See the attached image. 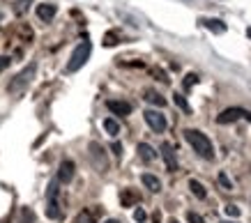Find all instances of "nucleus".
Segmentation results:
<instances>
[{"label": "nucleus", "mask_w": 251, "mask_h": 223, "mask_svg": "<svg viewBox=\"0 0 251 223\" xmlns=\"http://www.w3.org/2000/svg\"><path fill=\"white\" fill-rule=\"evenodd\" d=\"M184 140L194 147V152L203 159H214V147H212V140L207 138L203 131L198 129H187L184 131Z\"/></svg>", "instance_id": "obj_1"}, {"label": "nucleus", "mask_w": 251, "mask_h": 223, "mask_svg": "<svg viewBox=\"0 0 251 223\" xmlns=\"http://www.w3.org/2000/svg\"><path fill=\"white\" fill-rule=\"evenodd\" d=\"M35 71H37V62H30L28 67L23 71H19L12 81H9V88H7V92L9 94H19V92H23L28 85L32 83V78H35Z\"/></svg>", "instance_id": "obj_2"}, {"label": "nucleus", "mask_w": 251, "mask_h": 223, "mask_svg": "<svg viewBox=\"0 0 251 223\" xmlns=\"http://www.w3.org/2000/svg\"><path fill=\"white\" fill-rule=\"evenodd\" d=\"M90 53H92V44L88 42V39H85V42H81V44L74 48V53H72V58H69V62H67V74H74V71L81 69L85 62H88Z\"/></svg>", "instance_id": "obj_3"}, {"label": "nucleus", "mask_w": 251, "mask_h": 223, "mask_svg": "<svg viewBox=\"0 0 251 223\" xmlns=\"http://www.w3.org/2000/svg\"><path fill=\"white\" fill-rule=\"evenodd\" d=\"M58 179H51V184H49V189H46V216L49 219H60V205H58V193H60V189H58Z\"/></svg>", "instance_id": "obj_4"}, {"label": "nucleus", "mask_w": 251, "mask_h": 223, "mask_svg": "<svg viewBox=\"0 0 251 223\" xmlns=\"http://www.w3.org/2000/svg\"><path fill=\"white\" fill-rule=\"evenodd\" d=\"M145 122H148V127L154 131V134H164L166 131V117L161 115L159 111H154V108H148L143 113Z\"/></svg>", "instance_id": "obj_5"}, {"label": "nucleus", "mask_w": 251, "mask_h": 223, "mask_svg": "<svg viewBox=\"0 0 251 223\" xmlns=\"http://www.w3.org/2000/svg\"><path fill=\"white\" fill-rule=\"evenodd\" d=\"M90 156L101 173L108 168V159H106V154H104V147L99 145V143H90Z\"/></svg>", "instance_id": "obj_6"}, {"label": "nucleus", "mask_w": 251, "mask_h": 223, "mask_svg": "<svg viewBox=\"0 0 251 223\" xmlns=\"http://www.w3.org/2000/svg\"><path fill=\"white\" fill-rule=\"evenodd\" d=\"M161 156L166 161L168 173H175L177 170V159H175V147L171 143H161Z\"/></svg>", "instance_id": "obj_7"}, {"label": "nucleus", "mask_w": 251, "mask_h": 223, "mask_svg": "<svg viewBox=\"0 0 251 223\" xmlns=\"http://www.w3.org/2000/svg\"><path fill=\"white\" fill-rule=\"evenodd\" d=\"M106 106H108V111L113 113V115H129L131 113V104L129 101H120V99H108L106 101Z\"/></svg>", "instance_id": "obj_8"}, {"label": "nucleus", "mask_w": 251, "mask_h": 223, "mask_svg": "<svg viewBox=\"0 0 251 223\" xmlns=\"http://www.w3.org/2000/svg\"><path fill=\"white\" fill-rule=\"evenodd\" d=\"M244 115H247V111H242V108H226V111L217 117V122L228 124V122H235V120H240V117H244Z\"/></svg>", "instance_id": "obj_9"}, {"label": "nucleus", "mask_w": 251, "mask_h": 223, "mask_svg": "<svg viewBox=\"0 0 251 223\" xmlns=\"http://www.w3.org/2000/svg\"><path fill=\"white\" fill-rule=\"evenodd\" d=\"M72 179H74V163H72V161H62L60 168H58V182L69 184Z\"/></svg>", "instance_id": "obj_10"}, {"label": "nucleus", "mask_w": 251, "mask_h": 223, "mask_svg": "<svg viewBox=\"0 0 251 223\" xmlns=\"http://www.w3.org/2000/svg\"><path fill=\"white\" fill-rule=\"evenodd\" d=\"M201 23L205 25L210 32H214V35H224L226 32V23L221 19H201Z\"/></svg>", "instance_id": "obj_11"}, {"label": "nucleus", "mask_w": 251, "mask_h": 223, "mask_svg": "<svg viewBox=\"0 0 251 223\" xmlns=\"http://www.w3.org/2000/svg\"><path fill=\"white\" fill-rule=\"evenodd\" d=\"M55 12H58V7L55 5H49V2H44V5H37V16L42 19V21H53V16H55Z\"/></svg>", "instance_id": "obj_12"}, {"label": "nucleus", "mask_w": 251, "mask_h": 223, "mask_svg": "<svg viewBox=\"0 0 251 223\" xmlns=\"http://www.w3.org/2000/svg\"><path fill=\"white\" fill-rule=\"evenodd\" d=\"M141 182H143L145 189H150L152 193H159L161 191V182L154 175H150V173H143V175H141Z\"/></svg>", "instance_id": "obj_13"}, {"label": "nucleus", "mask_w": 251, "mask_h": 223, "mask_svg": "<svg viewBox=\"0 0 251 223\" xmlns=\"http://www.w3.org/2000/svg\"><path fill=\"white\" fill-rule=\"evenodd\" d=\"M138 156H141L145 163H150V161L157 159V152L152 150V145H148V143H138Z\"/></svg>", "instance_id": "obj_14"}, {"label": "nucleus", "mask_w": 251, "mask_h": 223, "mask_svg": "<svg viewBox=\"0 0 251 223\" xmlns=\"http://www.w3.org/2000/svg\"><path fill=\"white\" fill-rule=\"evenodd\" d=\"M145 101L154 104L157 108H164V106H166V99H164L159 92H154V90H148V92H145Z\"/></svg>", "instance_id": "obj_15"}, {"label": "nucleus", "mask_w": 251, "mask_h": 223, "mask_svg": "<svg viewBox=\"0 0 251 223\" xmlns=\"http://www.w3.org/2000/svg\"><path fill=\"white\" fill-rule=\"evenodd\" d=\"M189 189H191V193H194L196 198H201V200H205V198H207L205 186L201 184V182H196V179H189Z\"/></svg>", "instance_id": "obj_16"}, {"label": "nucleus", "mask_w": 251, "mask_h": 223, "mask_svg": "<svg viewBox=\"0 0 251 223\" xmlns=\"http://www.w3.org/2000/svg\"><path fill=\"white\" fill-rule=\"evenodd\" d=\"M104 129H106V134L111 138H115V136L120 134V124L115 122L113 117H106V120H104Z\"/></svg>", "instance_id": "obj_17"}, {"label": "nucleus", "mask_w": 251, "mask_h": 223, "mask_svg": "<svg viewBox=\"0 0 251 223\" xmlns=\"http://www.w3.org/2000/svg\"><path fill=\"white\" fill-rule=\"evenodd\" d=\"M173 101H175V106H177V108H182V113H187V115L191 113V106H189V101L184 99V94L175 92V94H173Z\"/></svg>", "instance_id": "obj_18"}, {"label": "nucleus", "mask_w": 251, "mask_h": 223, "mask_svg": "<svg viewBox=\"0 0 251 223\" xmlns=\"http://www.w3.org/2000/svg\"><path fill=\"white\" fill-rule=\"evenodd\" d=\"M74 223H95V216H92L90 209H83V212H78Z\"/></svg>", "instance_id": "obj_19"}, {"label": "nucleus", "mask_w": 251, "mask_h": 223, "mask_svg": "<svg viewBox=\"0 0 251 223\" xmlns=\"http://www.w3.org/2000/svg\"><path fill=\"white\" fill-rule=\"evenodd\" d=\"M35 221V214H32V209L23 207L21 209V219H19V223H32Z\"/></svg>", "instance_id": "obj_20"}, {"label": "nucleus", "mask_w": 251, "mask_h": 223, "mask_svg": "<svg viewBox=\"0 0 251 223\" xmlns=\"http://www.w3.org/2000/svg\"><path fill=\"white\" fill-rule=\"evenodd\" d=\"M120 200H122V205H125V207H129L131 202H134V200H136V196H134V193H131V191H122Z\"/></svg>", "instance_id": "obj_21"}, {"label": "nucleus", "mask_w": 251, "mask_h": 223, "mask_svg": "<svg viewBox=\"0 0 251 223\" xmlns=\"http://www.w3.org/2000/svg\"><path fill=\"white\" fill-rule=\"evenodd\" d=\"M219 184L224 186V189H228V191L233 189V182L228 179V175H226V173H219Z\"/></svg>", "instance_id": "obj_22"}, {"label": "nucleus", "mask_w": 251, "mask_h": 223, "mask_svg": "<svg viewBox=\"0 0 251 223\" xmlns=\"http://www.w3.org/2000/svg\"><path fill=\"white\" fill-rule=\"evenodd\" d=\"M196 83H198L196 74H187V76H184V90H189L191 85H196Z\"/></svg>", "instance_id": "obj_23"}, {"label": "nucleus", "mask_w": 251, "mask_h": 223, "mask_svg": "<svg viewBox=\"0 0 251 223\" xmlns=\"http://www.w3.org/2000/svg\"><path fill=\"white\" fill-rule=\"evenodd\" d=\"M187 221L189 223H205L203 221V216L196 214V212H187Z\"/></svg>", "instance_id": "obj_24"}, {"label": "nucleus", "mask_w": 251, "mask_h": 223, "mask_svg": "<svg viewBox=\"0 0 251 223\" xmlns=\"http://www.w3.org/2000/svg\"><path fill=\"white\" fill-rule=\"evenodd\" d=\"M226 214L237 219V216H240V207H237V205H226Z\"/></svg>", "instance_id": "obj_25"}, {"label": "nucleus", "mask_w": 251, "mask_h": 223, "mask_svg": "<svg viewBox=\"0 0 251 223\" xmlns=\"http://www.w3.org/2000/svg\"><path fill=\"white\" fill-rule=\"evenodd\" d=\"M145 219H148V214H145V209H141V207H138L136 212H134V221H138V223H141V221H145Z\"/></svg>", "instance_id": "obj_26"}, {"label": "nucleus", "mask_w": 251, "mask_h": 223, "mask_svg": "<svg viewBox=\"0 0 251 223\" xmlns=\"http://www.w3.org/2000/svg\"><path fill=\"white\" fill-rule=\"evenodd\" d=\"M113 154L115 156H122V145L120 143H113Z\"/></svg>", "instance_id": "obj_27"}, {"label": "nucleus", "mask_w": 251, "mask_h": 223, "mask_svg": "<svg viewBox=\"0 0 251 223\" xmlns=\"http://www.w3.org/2000/svg\"><path fill=\"white\" fill-rule=\"evenodd\" d=\"M154 74L159 76V81H164V83H168V76H166V74H164V71H161V69H154Z\"/></svg>", "instance_id": "obj_28"}, {"label": "nucleus", "mask_w": 251, "mask_h": 223, "mask_svg": "<svg viewBox=\"0 0 251 223\" xmlns=\"http://www.w3.org/2000/svg\"><path fill=\"white\" fill-rule=\"evenodd\" d=\"M104 44H106V46H111V44H118V42H115V35H106V42H104Z\"/></svg>", "instance_id": "obj_29"}, {"label": "nucleus", "mask_w": 251, "mask_h": 223, "mask_svg": "<svg viewBox=\"0 0 251 223\" xmlns=\"http://www.w3.org/2000/svg\"><path fill=\"white\" fill-rule=\"evenodd\" d=\"M7 65H9V58H5V55H2V58H0V69H5Z\"/></svg>", "instance_id": "obj_30"}, {"label": "nucleus", "mask_w": 251, "mask_h": 223, "mask_svg": "<svg viewBox=\"0 0 251 223\" xmlns=\"http://www.w3.org/2000/svg\"><path fill=\"white\" fill-rule=\"evenodd\" d=\"M104 223H120V221H115V219H106Z\"/></svg>", "instance_id": "obj_31"}, {"label": "nucleus", "mask_w": 251, "mask_h": 223, "mask_svg": "<svg viewBox=\"0 0 251 223\" xmlns=\"http://www.w3.org/2000/svg\"><path fill=\"white\" fill-rule=\"evenodd\" d=\"M244 117H247V120H249V122H251V113H247V115H244Z\"/></svg>", "instance_id": "obj_32"}, {"label": "nucleus", "mask_w": 251, "mask_h": 223, "mask_svg": "<svg viewBox=\"0 0 251 223\" xmlns=\"http://www.w3.org/2000/svg\"><path fill=\"white\" fill-rule=\"evenodd\" d=\"M221 223H237V221H221Z\"/></svg>", "instance_id": "obj_33"}, {"label": "nucleus", "mask_w": 251, "mask_h": 223, "mask_svg": "<svg viewBox=\"0 0 251 223\" xmlns=\"http://www.w3.org/2000/svg\"><path fill=\"white\" fill-rule=\"evenodd\" d=\"M168 223H177V221H175V219H171V221H168Z\"/></svg>", "instance_id": "obj_34"}]
</instances>
